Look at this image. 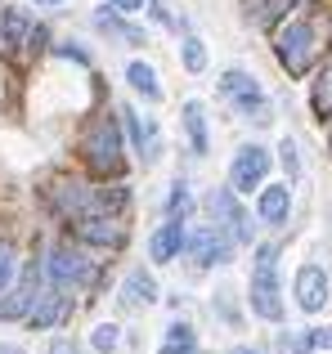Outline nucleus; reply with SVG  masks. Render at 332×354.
Segmentation results:
<instances>
[{
	"instance_id": "1",
	"label": "nucleus",
	"mask_w": 332,
	"mask_h": 354,
	"mask_svg": "<svg viewBox=\"0 0 332 354\" xmlns=\"http://www.w3.org/2000/svg\"><path fill=\"white\" fill-rule=\"evenodd\" d=\"M274 54H279V63L288 68V77H306L315 54H319V27L310 23V18L283 23L279 32H274Z\"/></svg>"
},
{
	"instance_id": "2",
	"label": "nucleus",
	"mask_w": 332,
	"mask_h": 354,
	"mask_svg": "<svg viewBox=\"0 0 332 354\" xmlns=\"http://www.w3.org/2000/svg\"><path fill=\"white\" fill-rule=\"evenodd\" d=\"M81 157H86L90 171L99 175H117L122 171V130H117V117L99 113L95 121L86 126V135H81Z\"/></svg>"
},
{
	"instance_id": "3",
	"label": "nucleus",
	"mask_w": 332,
	"mask_h": 354,
	"mask_svg": "<svg viewBox=\"0 0 332 354\" xmlns=\"http://www.w3.org/2000/svg\"><path fill=\"white\" fill-rule=\"evenodd\" d=\"M252 310L261 314V319H270V323L283 319V301H279V247H256Z\"/></svg>"
},
{
	"instance_id": "4",
	"label": "nucleus",
	"mask_w": 332,
	"mask_h": 354,
	"mask_svg": "<svg viewBox=\"0 0 332 354\" xmlns=\"http://www.w3.org/2000/svg\"><path fill=\"white\" fill-rule=\"evenodd\" d=\"M220 95H225L238 113H247L252 121H270L265 90L256 86V77H247V72H225V77H220Z\"/></svg>"
},
{
	"instance_id": "5",
	"label": "nucleus",
	"mask_w": 332,
	"mask_h": 354,
	"mask_svg": "<svg viewBox=\"0 0 332 354\" xmlns=\"http://www.w3.org/2000/svg\"><path fill=\"white\" fill-rule=\"evenodd\" d=\"M265 175H270V153H265L261 144H247V148L234 153V166H229V184H234V193L261 189Z\"/></svg>"
},
{
	"instance_id": "6",
	"label": "nucleus",
	"mask_w": 332,
	"mask_h": 354,
	"mask_svg": "<svg viewBox=\"0 0 332 354\" xmlns=\"http://www.w3.org/2000/svg\"><path fill=\"white\" fill-rule=\"evenodd\" d=\"M229 251H234V242H229V234L220 225H202L189 234V256L198 269H211V265H225Z\"/></svg>"
},
{
	"instance_id": "7",
	"label": "nucleus",
	"mask_w": 332,
	"mask_h": 354,
	"mask_svg": "<svg viewBox=\"0 0 332 354\" xmlns=\"http://www.w3.org/2000/svg\"><path fill=\"white\" fill-rule=\"evenodd\" d=\"M211 216L220 220V229H225L234 242H252V220H247V211L238 207L234 189H216L211 193Z\"/></svg>"
},
{
	"instance_id": "8",
	"label": "nucleus",
	"mask_w": 332,
	"mask_h": 354,
	"mask_svg": "<svg viewBox=\"0 0 332 354\" xmlns=\"http://www.w3.org/2000/svg\"><path fill=\"white\" fill-rule=\"evenodd\" d=\"M50 278L59 287H86L90 278H95V269H90V260L81 256V251H72L68 242H63V247H54V256H50Z\"/></svg>"
},
{
	"instance_id": "9",
	"label": "nucleus",
	"mask_w": 332,
	"mask_h": 354,
	"mask_svg": "<svg viewBox=\"0 0 332 354\" xmlns=\"http://www.w3.org/2000/svg\"><path fill=\"white\" fill-rule=\"evenodd\" d=\"M297 305L306 314H319L328 305V274L319 265H301V274H297Z\"/></svg>"
},
{
	"instance_id": "10",
	"label": "nucleus",
	"mask_w": 332,
	"mask_h": 354,
	"mask_svg": "<svg viewBox=\"0 0 332 354\" xmlns=\"http://www.w3.org/2000/svg\"><path fill=\"white\" fill-rule=\"evenodd\" d=\"M36 283H41V269H36V260L23 269V278H18V287L9 292V301H0V319H23V314H32V301H41L36 296Z\"/></svg>"
},
{
	"instance_id": "11",
	"label": "nucleus",
	"mask_w": 332,
	"mask_h": 354,
	"mask_svg": "<svg viewBox=\"0 0 332 354\" xmlns=\"http://www.w3.org/2000/svg\"><path fill=\"white\" fill-rule=\"evenodd\" d=\"M77 238L90 242V247H122L126 229L117 225V216H86L77 220Z\"/></svg>"
},
{
	"instance_id": "12",
	"label": "nucleus",
	"mask_w": 332,
	"mask_h": 354,
	"mask_svg": "<svg viewBox=\"0 0 332 354\" xmlns=\"http://www.w3.org/2000/svg\"><path fill=\"white\" fill-rule=\"evenodd\" d=\"M180 247H189V234H184V220H166V225L158 229V234L149 238V256L158 260V265H166V260L180 256Z\"/></svg>"
},
{
	"instance_id": "13",
	"label": "nucleus",
	"mask_w": 332,
	"mask_h": 354,
	"mask_svg": "<svg viewBox=\"0 0 332 354\" xmlns=\"http://www.w3.org/2000/svg\"><path fill=\"white\" fill-rule=\"evenodd\" d=\"M72 314V296L63 292H50V296H41V305H36L32 314H27V323H32V328H59L63 319H68Z\"/></svg>"
},
{
	"instance_id": "14",
	"label": "nucleus",
	"mask_w": 332,
	"mask_h": 354,
	"mask_svg": "<svg viewBox=\"0 0 332 354\" xmlns=\"http://www.w3.org/2000/svg\"><path fill=\"white\" fill-rule=\"evenodd\" d=\"M256 211H261L265 225H288V211H292L288 184H270V189H261V202H256Z\"/></svg>"
},
{
	"instance_id": "15",
	"label": "nucleus",
	"mask_w": 332,
	"mask_h": 354,
	"mask_svg": "<svg viewBox=\"0 0 332 354\" xmlns=\"http://www.w3.org/2000/svg\"><path fill=\"white\" fill-rule=\"evenodd\" d=\"M153 301H158V283L144 269H131L122 283V305H153Z\"/></svg>"
},
{
	"instance_id": "16",
	"label": "nucleus",
	"mask_w": 332,
	"mask_h": 354,
	"mask_svg": "<svg viewBox=\"0 0 332 354\" xmlns=\"http://www.w3.org/2000/svg\"><path fill=\"white\" fill-rule=\"evenodd\" d=\"M32 36V23H27L23 9H5L0 14V50H14V45H27Z\"/></svg>"
},
{
	"instance_id": "17",
	"label": "nucleus",
	"mask_w": 332,
	"mask_h": 354,
	"mask_svg": "<svg viewBox=\"0 0 332 354\" xmlns=\"http://www.w3.org/2000/svg\"><path fill=\"white\" fill-rule=\"evenodd\" d=\"M184 130H189L193 153H207V113H202L198 99H189V104H184Z\"/></svg>"
},
{
	"instance_id": "18",
	"label": "nucleus",
	"mask_w": 332,
	"mask_h": 354,
	"mask_svg": "<svg viewBox=\"0 0 332 354\" xmlns=\"http://www.w3.org/2000/svg\"><path fill=\"white\" fill-rule=\"evenodd\" d=\"M126 81H131V86L140 90V95L149 99V104H158V99H162V86H158V72H153L149 63H131V68H126Z\"/></svg>"
},
{
	"instance_id": "19",
	"label": "nucleus",
	"mask_w": 332,
	"mask_h": 354,
	"mask_svg": "<svg viewBox=\"0 0 332 354\" xmlns=\"http://www.w3.org/2000/svg\"><path fill=\"white\" fill-rule=\"evenodd\" d=\"M158 354H198V332H193L189 323H175V328L166 332V346Z\"/></svg>"
},
{
	"instance_id": "20",
	"label": "nucleus",
	"mask_w": 332,
	"mask_h": 354,
	"mask_svg": "<svg viewBox=\"0 0 332 354\" xmlns=\"http://www.w3.org/2000/svg\"><path fill=\"white\" fill-rule=\"evenodd\" d=\"M310 108H315V117H332V63L319 72L315 95H310Z\"/></svg>"
},
{
	"instance_id": "21",
	"label": "nucleus",
	"mask_w": 332,
	"mask_h": 354,
	"mask_svg": "<svg viewBox=\"0 0 332 354\" xmlns=\"http://www.w3.org/2000/svg\"><path fill=\"white\" fill-rule=\"evenodd\" d=\"M256 5V18L261 23H279L283 14H292V9H301V5H310V0H252Z\"/></svg>"
},
{
	"instance_id": "22",
	"label": "nucleus",
	"mask_w": 332,
	"mask_h": 354,
	"mask_svg": "<svg viewBox=\"0 0 332 354\" xmlns=\"http://www.w3.org/2000/svg\"><path fill=\"white\" fill-rule=\"evenodd\" d=\"M166 211H171V220H184L193 211V198H189V184H175L171 189V202H166Z\"/></svg>"
},
{
	"instance_id": "23",
	"label": "nucleus",
	"mask_w": 332,
	"mask_h": 354,
	"mask_svg": "<svg viewBox=\"0 0 332 354\" xmlns=\"http://www.w3.org/2000/svg\"><path fill=\"white\" fill-rule=\"evenodd\" d=\"M184 68H189V72H202V68H207V50H202L198 36H184Z\"/></svg>"
},
{
	"instance_id": "24",
	"label": "nucleus",
	"mask_w": 332,
	"mask_h": 354,
	"mask_svg": "<svg viewBox=\"0 0 332 354\" xmlns=\"http://www.w3.org/2000/svg\"><path fill=\"white\" fill-rule=\"evenodd\" d=\"M14 242H0V296H5V287L14 283Z\"/></svg>"
},
{
	"instance_id": "25",
	"label": "nucleus",
	"mask_w": 332,
	"mask_h": 354,
	"mask_svg": "<svg viewBox=\"0 0 332 354\" xmlns=\"http://www.w3.org/2000/svg\"><path fill=\"white\" fill-rule=\"evenodd\" d=\"M117 341H122V337H117L113 323H99V328H95V350H117Z\"/></svg>"
},
{
	"instance_id": "26",
	"label": "nucleus",
	"mask_w": 332,
	"mask_h": 354,
	"mask_svg": "<svg viewBox=\"0 0 332 354\" xmlns=\"http://www.w3.org/2000/svg\"><path fill=\"white\" fill-rule=\"evenodd\" d=\"M279 153H283V166H288V175L297 180V175H301V157H297V144H292V139H283V148H279Z\"/></svg>"
},
{
	"instance_id": "27",
	"label": "nucleus",
	"mask_w": 332,
	"mask_h": 354,
	"mask_svg": "<svg viewBox=\"0 0 332 354\" xmlns=\"http://www.w3.org/2000/svg\"><path fill=\"white\" fill-rule=\"evenodd\" d=\"M306 337H310V350H332V328H315Z\"/></svg>"
},
{
	"instance_id": "28",
	"label": "nucleus",
	"mask_w": 332,
	"mask_h": 354,
	"mask_svg": "<svg viewBox=\"0 0 332 354\" xmlns=\"http://www.w3.org/2000/svg\"><path fill=\"white\" fill-rule=\"evenodd\" d=\"M108 5H113L117 14H135V9H144V0H108Z\"/></svg>"
},
{
	"instance_id": "29",
	"label": "nucleus",
	"mask_w": 332,
	"mask_h": 354,
	"mask_svg": "<svg viewBox=\"0 0 332 354\" xmlns=\"http://www.w3.org/2000/svg\"><path fill=\"white\" fill-rule=\"evenodd\" d=\"M50 354H81L77 346H72V341L68 337H59V341H54V346H50Z\"/></svg>"
},
{
	"instance_id": "30",
	"label": "nucleus",
	"mask_w": 332,
	"mask_h": 354,
	"mask_svg": "<svg viewBox=\"0 0 332 354\" xmlns=\"http://www.w3.org/2000/svg\"><path fill=\"white\" fill-rule=\"evenodd\" d=\"M153 18H158V23H171V9H166L162 0H153Z\"/></svg>"
},
{
	"instance_id": "31",
	"label": "nucleus",
	"mask_w": 332,
	"mask_h": 354,
	"mask_svg": "<svg viewBox=\"0 0 332 354\" xmlns=\"http://www.w3.org/2000/svg\"><path fill=\"white\" fill-rule=\"evenodd\" d=\"M0 354H23V350H14V346H0Z\"/></svg>"
},
{
	"instance_id": "32",
	"label": "nucleus",
	"mask_w": 332,
	"mask_h": 354,
	"mask_svg": "<svg viewBox=\"0 0 332 354\" xmlns=\"http://www.w3.org/2000/svg\"><path fill=\"white\" fill-rule=\"evenodd\" d=\"M234 354H261V350H234Z\"/></svg>"
},
{
	"instance_id": "33",
	"label": "nucleus",
	"mask_w": 332,
	"mask_h": 354,
	"mask_svg": "<svg viewBox=\"0 0 332 354\" xmlns=\"http://www.w3.org/2000/svg\"><path fill=\"white\" fill-rule=\"evenodd\" d=\"M41 5H59V0H41Z\"/></svg>"
}]
</instances>
